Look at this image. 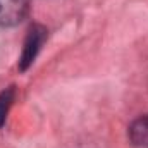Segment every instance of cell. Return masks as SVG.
<instances>
[{
  "instance_id": "6da1fadb",
  "label": "cell",
  "mask_w": 148,
  "mask_h": 148,
  "mask_svg": "<svg viewBox=\"0 0 148 148\" xmlns=\"http://www.w3.org/2000/svg\"><path fill=\"white\" fill-rule=\"evenodd\" d=\"M48 36V31L47 28H43L41 24H33L26 35V40H24V47H23V53L19 57V71H28L29 66L35 62L38 52L41 50L45 40Z\"/></svg>"
},
{
  "instance_id": "7a4b0ae2",
  "label": "cell",
  "mask_w": 148,
  "mask_h": 148,
  "mask_svg": "<svg viewBox=\"0 0 148 148\" xmlns=\"http://www.w3.org/2000/svg\"><path fill=\"white\" fill-rule=\"evenodd\" d=\"M29 14V0H0V26L12 28Z\"/></svg>"
},
{
  "instance_id": "3957f363",
  "label": "cell",
  "mask_w": 148,
  "mask_h": 148,
  "mask_svg": "<svg viewBox=\"0 0 148 148\" xmlns=\"http://www.w3.org/2000/svg\"><path fill=\"white\" fill-rule=\"evenodd\" d=\"M129 140L134 147L148 148V115L138 117L129 126Z\"/></svg>"
},
{
  "instance_id": "277c9868",
  "label": "cell",
  "mask_w": 148,
  "mask_h": 148,
  "mask_svg": "<svg viewBox=\"0 0 148 148\" xmlns=\"http://www.w3.org/2000/svg\"><path fill=\"white\" fill-rule=\"evenodd\" d=\"M14 98H16V88L14 86H9L0 93V129L3 127V124L7 121V114L14 103Z\"/></svg>"
}]
</instances>
